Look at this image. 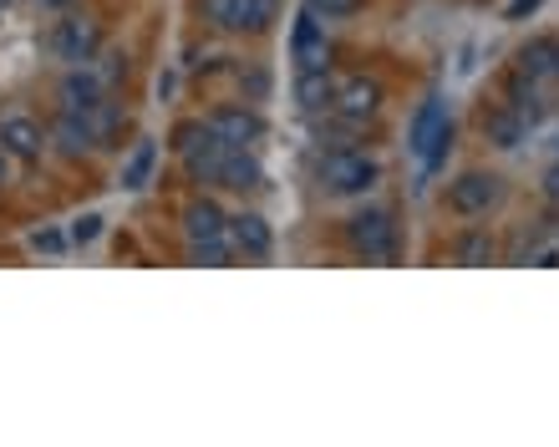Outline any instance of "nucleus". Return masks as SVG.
I'll return each mask as SVG.
<instances>
[{"mask_svg":"<svg viewBox=\"0 0 559 447\" xmlns=\"http://www.w3.org/2000/svg\"><path fill=\"white\" fill-rule=\"evenodd\" d=\"M407 148H413V158L427 168V173H438V168L448 164L453 118H448V107H442L438 97H427V102L413 112V122H407Z\"/></svg>","mask_w":559,"mask_h":447,"instance_id":"nucleus-1","label":"nucleus"},{"mask_svg":"<svg viewBox=\"0 0 559 447\" xmlns=\"http://www.w3.org/2000/svg\"><path fill=\"white\" fill-rule=\"evenodd\" d=\"M382 179V168H377V158H367V153L346 148V143H336V148L321 158V189L336 198H352V194H367L371 183Z\"/></svg>","mask_w":559,"mask_h":447,"instance_id":"nucleus-2","label":"nucleus"},{"mask_svg":"<svg viewBox=\"0 0 559 447\" xmlns=\"http://www.w3.org/2000/svg\"><path fill=\"white\" fill-rule=\"evenodd\" d=\"M46 51L61 67H87L97 51H103V26L92 15H61L57 26L46 31Z\"/></svg>","mask_w":559,"mask_h":447,"instance_id":"nucleus-3","label":"nucleus"},{"mask_svg":"<svg viewBox=\"0 0 559 447\" xmlns=\"http://www.w3.org/2000/svg\"><path fill=\"white\" fill-rule=\"evenodd\" d=\"M346 244H352L361 259L392 265V259H397V224H392L386 209H361L346 219Z\"/></svg>","mask_w":559,"mask_h":447,"instance_id":"nucleus-4","label":"nucleus"},{"mask_svg":"<svg viewBox=\"0 0 559 447\" xmlns=\"http://www.w3.org/2000/svg\"><path fill=\"white\" fill-rule=\"evenodd\" d=\"M499 198H503V179L484 173V168H468V173H457L448 183V209L457 219H484L488 209H499Z\"/></svg>","mask_w":559,"mask_h":447,"instance_id":"nucleus-5","label":"nucleus"},{"mask_svg":"<svg viewBox=\"0 0 559 447\" xmlns=\"http://www.w3.org/2000/svg\"><path fill=\"white\" fill-rule=\"evenodd\" d=\"M377 107H382V82H371V76L352 72V76H336V92H331V107H325V112L361 128Z\"/></svg>","mask_w":559,"mask_h":447,"instance_id":"nucleus-6","label":"nucleus"},{"mask_svg":"<svg viewBox=\"0 0 559 447\" xmlns=\"http://www.w3.org/2000/svg\"><path fill=\"white\" fill-rule=\"evenodd\" d=\"M204 128L209 133H219L224 143H235V148H254V143H265V118L254 112V107H245V102H224V107H214L204 118Z\"/></svg>","mask_w":559,"mask_h":447,"instance_id":"nucleus-7","label":"nucleus"},{"mask_svg":"<svg viewBox=\"0 0 559 447\" xmlns=\"http://www.w3.org/2000/svg\"><path fill=\"white\" fill-rule=\"evenodd\" d=\"M204 11L219 31H270L280 0H204Z\"/></svg>","mask_w":559,"mask_h":447,"instance_id":"nucleus-8","label":"nucleus"},{"mask_svg":"<svg viewBox=\"0 0 559 447\" xmlns=\"http://www.w3.org/2000/svg\"><path fill=\"white\" fill-rule=\"evenodd\" d=\"M46 128L31 112H0V148H5V158H21V164H36L46 153Z\"/></svg>","mask_w":559,"mask_h":447,"instance_id":"nucleus-9","label":"nucleus"},{"mask_svg":"<svg viewBox=\"0 0 559 447\" xmlns=\"http://www.w3.org/2000/svg\"><path fill=\"white\" fill-rule=\"evenodd\" d=\"M107 92L112 87H107L92 67H67V76L57 82V102H61V112H76V118H82V112L107 102Z\"/></svg>","mask_w":559,"mask_h":447,"instance_id":"nucleus-10","label":"nucleus"},{"mask_svg":"<svg viewBox=\"0 0 559 447\" xmlns=\"http://www.w3.org/2000/svg\"><path fill=\"white\" fill-rule=\"evenodd\" d=\"M290 57H295V72H321L331 61V46H325V26L321 15L300 11L295 15V31H290Z\"/></svg>","mask_w":559,"mask_h":447,"instance_id":"nucleus-11","label":"nucleus"},{"mask_svg":"<svg viewBox=\"0 0 559 447\" xmlns=\"http://www.w3.org/2000/svg\"><path fill=\"white\" fill-rule=\"evenodd\" d=\"M229 244L245 259H265L275 250V234H270V224L260 214H229Z\"/></svg>","mask_w":559,"mask_h":447,"instance_id":"nucleus-12","label":"nucleus"},{"mask_svg":"<svg viewBox=\"0 0 559 447\" xmlns=\"http://www.w3.org/2000/svg\"><path fill=\"white\" fill-rule=\"evenodd\" d=\"M484 137L493 143V148L514 153V148H524V143H530V122H524L514 107L503 102V107H493V112H484Z\"/></svg>","mask_w":559,"mask_h":447,"instance_id":"nucleus-13","label":"nucleus"},{"mask_svg":"<svg viewBox=\"0 0 559 447\" xmlns=\"http://www.w3.org/2000/svg\"><path fill=\"white\" fill-rule=\"evenodd\" d=\"M265 183V168L254 164V148H229L219 168V189H235V194H250Z\"/></svg>","mask_w":559,"mask_h":447,"instance_id":"nucleus-14","label":"nucleus"},{"mask_svg":"<svg viewBox=\"0 0 559 447\" xmlns=\"http://www.w3.org/2000/svg\"><path fill=\"white\" fill-rule=\"evenodd\" d=\"M183 234L193 239H224L229 234V214L214 204V198H193L189 209H183Z\"/></svg>","mask_w":559,"mask_h":447,"instance_id":"nucleus-15","label":"nucleus"},{"mask_svg":"<svg viewBox=\"0 0 559 447\" xmlns=\"http://www.w3.org/2000/svg\"><path fill=\"white\" fill-rule=\"evenodd\" d=\"M519 72L534 76V82H559V36H534L519 51Z\"/></svg>","mask_w":559,"mask_h":447,"instance_id":"nucleus-16","label":"nucleus"},{"mask_svg":"<svg viewBox=\"0 0 559 447\" xmlns=\"http://www.w3.org/2000/svg\"><path fill=\"white\" fill-rule=\"evenodd\" d=\"M448 254H453V265H493L499 259V244H493V234L488 229H463V234H453V244H448Z\"/></svg>","mask_w":559,"mask_h":447,"instance_id":"nucleus-17","label":"nucleus"},{"mask_svg":"<svg viewBox=\"0 0 559 447\" xmlns=\"http://www.w3.org/2000/svg\"><path fill=\"white\" fill-rule=\"evenodd\" d=\"M46 137H51L67 158H82L87 148H97V143H92V128L76 118V112H57V118H51V128H46Z\"/></svg>","mask_w":559,"mask_h":447,"instance_id":"nucleus-18","label":"nucleus"},{"mask_svg":"<svg viewBox=\"0 0 559 447\" xmlns=\"http://www.w3.org/2000/svg\"><path fill=\"white\" fill-rule=\"evenodd\" d=\"M509 107H514L519 118L534 128V122L545 118V97H539V82H534V76H524V72L509 76Z\"/></svg>","mask_w":559,"mask_h":447,"instance_id":"nucleus-19","label":"nucleus"},{"mask_svg":"<svg viewBox=\"0 0 559 447\" xmlns=\"http://www.w3.org/2000/svg\"><path fill=\"white\" fill-rule=\"evenodd\" d=\"M331 92H336V76L325 72H295V97H300V107L306 112H321V107H331Z\"/></svg>","mask_w":559,"mask_h":447,"instance_id":"nucleus-20","label":"nucleus"},{"mask_svg":"<svg viewBox=\"0 0 559 447\" xmlns=\"http://www.w3.org/2000/svg\"><path fill=\"white\" fill-rule=\"evenodd\" d=\"M153 168H158V143H153V137H143V143H138L133 148V158H128V164H122V189H147V183H153Z\"/></svg>","mask_w":559,"mask_h":447,"instance_id":"nucleus-21","label":"nucleus"},{"mask_svg":"<svg viewBox=\"0 0 559 447\" xmlns=\"http://www.w3.org/2000/svg\"><path fill=\"white\" fill-rule=\"evenodd\" d=\"M235 259V244H229V234L224 239H193L189 244V265H209V269H219Z\"/></svg>","mask_w":559,"mask_h":447,"instance_id":"nucleus-22","label":"nucleus"},{"mask_svg":"<svg viewBox=\"0 0 559 447\" xmlns=\"http://www.w3.org/2000/svg\"><path fill=\"white\" fill-rule=\"evenodd\" d=\"M310 15H321V21H352L361 11V0H306Z\"/></svg>","mask_w":559,"mask_h":447,"instance_id":"nucleus-23","label":"nucleus"},{"mask_svg":"<svg viewBox=\"0 0 559 447\" xmlns=\"http://www.w3.org/2000/svg\"><path fill=\"white\" fill-rule=\"evenodd\" d=\"M97 234H103V214H82V219L72 224V244H92Z\"/></svg>","mask_w":559,"mask_h":447,"instance_id":"nucleus-24","label":"nucleus"},{"mask_svg":"<svg viewBox=\"0 0 559 447\" xmlns=\"http://www.w3.org/2000/svg\"><path fill=\"white\" fill-rule=\"evenodd\" d=\"M539 189H545V198H549V204H555V209H559V158L545 168V179H539Z\"/></svg>","mask_w":559,"mask_h":447,"instance_id":"nucleus-25","label":"nucleus"},{"mask_svg":"<svg viewBox=\"0 0 559 447\" xmlns=\"http://www.w3.org/2000/svg\"><path fill=\"white\" fill-rule=\"evenodd\" d=\"M31 244H36V250H46V254H61V250H67V239H61L57 229H41V234L31 239Z\"/></svg>","mask_w":559,"mask_h":447,"instance_id":"nucleus-26","label":"nucleus"},{"mask_svg":"<svg viewBox=\"0 0 559 447\" xmlns=\"http://www.w3.org/2000/svg\"><path fill=\"white\" fill-rule=\"evenodd\" d=\"M545 5V0H509V11H503V21H524V15H534Z\"/></svg>","mask_w":559,"mask_h":447,"instance_id":"nucleus-27","label":"nucleus"},{"mask_svg":"<svg viewBox=\"0 0 559 447\" xmlns=\"http://www.w3.org/2000/svg\"><path fill=\"white\" fill-rule=\"evenodd\" d=\"M270 92V76L265 72H250V97H265Z\"/></svg>","mask_w":559,"mask_h":447,"instance_id":"nucleus-28","label":"nucleus"},{"mask_svg":"<svg viewBox=\"0 0 559 447\" xmlns=\"http://www.w3.org/2000/svg\"><path fill=\"white\" fill-rule=\"evenodd\" d=\"M36 5H41V11H67L72 0H36Z\"/></svg>","mask_w":559,"mask_h":447,"instance_id":"nucleus-29","label":"nucleus"},{"mask_svg":"<svg viewBox=\"0 0 559 447\" xmlns=\"http://www.w3.org/2000/svg\"><path fill=\"white\" fill-rule=\"evenodd\" d=\"M11 179V168H5V148H0V183Z\"/></svg>","mask_w":559,"mask_h":447,"instance_id":"nucleus-30","label":"nucleus"}]
</instances>
